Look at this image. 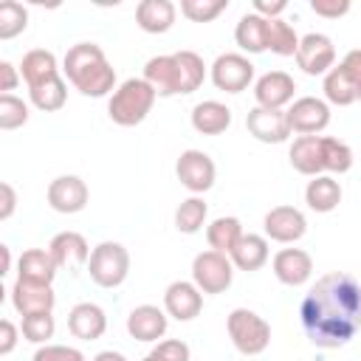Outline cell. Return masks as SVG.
<instances>
[{"label": "cell", "instance_id": "cell-45", "mask_svg": "<svg viewBox=\"0 0 361 361\" xmlns=\"http://www.w3.org/2000/svg\"><path fill=\"white\" fill-rule=\"evenodd\" d=\"M14 347H17V327L8 319H3L0 322V355H8Z\"/></svg>", "mask_w": 361, "mask_h": 361}, {"label": "cell", "instance_id": "cell-20", "mask_svg": "<svg viewBox=\"0 0 361 361\" xmlns=\"http://www.w3.org/2000/svg\"><path fill=\"white\" fill-rule=\"evenodd\" d=\"M127 333L135 341H158L166 333V313L155 305H138L127 316Z\"/></svg>", "mask_w": 361, "mask_h": 361}, {"label": "cell", "instance_id": "cell-1", "mask_svg": "<svg viewBox=\"0 0 361 361\" xmlns=\"http://www.w3.org/2000/svg\"><path fill=\"white\" fill-rule=\"evenodd\" d=\"M299 319L313 347H344L361 330V282L344 271L324 274L305 293Z\"/></svg>", "mask_w": 361, "mask_h": 361}, {"label": "cell", "instance_id": "cell-46", "mask_svg": "<svg viewBox=\"0 0 361 361\" xmlns=\"http://www.w3.org/2000/svg\"><path fill=\"white\" fill-rule=\"evenodd\" d=\"M17 82H20V76H17V68L11 65V62H0V90L3 93H8V90H14L17 87Z\"/></svg>", "mask_w": 361, "mask_h": 361}, {"label": "cell", "instance_id": "cell-7", "mask_svg": "<svg viewBox=\"0 0 361 361\" xmlns=\"http://www.w3.org/2000/svg\"><path fill=\"white\" fill-rule=\"evenodd\" d=\"M296 65L307 76H322L336 65V45L327 34L310 31L299 37V51H296Z\"/></svg>", "mask_w": 361, "mask_h": 361}, {"label": "cell", "instance_id": "cell-33", "mask_svg": "<svg viewBox=\"0 0 361 361\" xmlns=\"http://www.w3.org/2000/svg\"><path fill=\"white\" fill-rule=\"evenodd\" d=\"M28 96H31V104H34L37 110H42V113H56V110L65 107L68 85H65L62 76H56V79H48V82H42V85L31 87Z\"/></svg>", "mask_w": 361, "mask_h": 361}, {"label": "cell", "instance_id": "cell-11", "mask_svg": "<svg viewBox=\"0 0 361 361\" xmlns=\"http://www.w3.org/2000/svg\"><path fill=\"white\" fill-rule=\"evenodd\" d=\"M288 121H290L293 133L316 135L330 124V107H327V102H322L316 96H299L288 107Z\"/></svg>", "mask_w": 361, "mask_h": 361}, {"label": "cell", "instance_id": "cell-4", "mask_svg": "<svg viewBox=\"0 0 361 361\" xmlns=\"http://www.w3.org/2000/svg\"><path fill=\"white\" fill-rule=\"evenodd\" d=\"M226 330L231 344L243 355H259L271 344V324L248 307H234L226 319Z\"/></svg>", "mask_w": 361, "mask_h": 361}, {"label": "cell", "instance_id": "cell-21", "mask_svg": "<svg viewBox=\"0 0 361 361\" xmlns=\"http://www.w3.org/2000/svg\"><path fill=\"white\" fill-rule=\"evenodd\" d=\"M56 262L51 257L48 248H28L20 254V262H17V279H25V282H37V285H51L54 276H56Z\"/></svg>", "mask_w": 361, "mask_h": 361}, {"label": "cell", "instance_id": "cell-52", "mask_svg": "<svg viewBox=\"0 0 361 361\" xmlns=\"http://www.w3.org/2000/svg\"><path fill=\"white\" fill-rule=\"evenodd\" d=\"M358 102H361V85H358Z\"/></svg>", "mask_w": 361, "mask_h": 361}, {"label": "cell", "instance_id": "cell-27", "mask_svg": "<svg viewBox=\"0 0 361 361\" xmlns=\"http://www.w3.org/2000/svg\"><path fill=\"white\" fill-rule=\"evenodd\" d=\"M231 257V262H234V268H240V271H259L265 262H268V240L262 237V234H243L240 237V243L234 245V251L228 254Z\"/></svg>", "mask_w": 361, "mask_h": 361}, {"label": "cell", "instance_id": "cell-29", "mask_svg": "<svg viewBox=\"0 0 361 361\" xmlns=\"http://www.w3.org/2000/svg\"><path fill=\"white\" fill-rule=\"evenodd\" d=\"M234 39L243 51L248 54H262L268 51V20L259 14H243L237 28H234Z\"/></svg>", "mask_w": 361, "mask_h": 361}, {"label": "cell", "instance_id": "cell-32", "mask_svg": "<svg viewBox=\"0 0 361 361\" xmlns=\"http://www.w3.org/2000/svg\"><path fill=\"white\" fill-rule=\"evenodd\" d=\"M172 56H175V68H178V87H180V93L183 96L186 93H195L203 85V79H206V65H203L200 54H195V51H178Z\"/></svg>", "mask_w": 361, "mask_h": 361}, {"label": "cell", "instance_id": "cell-38", "mask_svg": "<svg viewBox=\"0 0 361 361\" xmlns=\"http://www.w3.org/2000/svg\"><path fill=\"white\" fill-rule=\"evenodd\" d=\"M228 8V0H180V14L192 23H212Z\"/></svg>", "mask_w": 361, "mask_h": 361}, {"label": "cell", "instance_id": "cell-10", "mask_svg": "<svg viewBox=\"0 0 361 361\" xmlns=\"http://www.w3.org/2000/svg\"><path fill=\"white\" fill-rule=\"evenodd\" d=\"M245 127L262 144H282L293 133L288 121V110H271V107H251L245 116Z\"/></svg>", "mask_w": 361, "mask_h": 361}, {"label": "cell", "instance_id": "cell-13", "mask_svg": "<svg viewBox=\"0 0 361 361\" xmlns=\"http://www.w3.org/2000/svg\"><path fill=\"white\" fill-rule=\"evenodd\" d=\"M293 93H296V82L290 73L285 71H268L257 79L254 85V99H257V107H271V110H282L285 104L293 102Z\"/></svg>", "mask_w": 361, "mask_h": 361}, {"label": "cell", "instance_id": "cell-47", "mask_svg": "<svg viewBox=\"0 0 361 361\" xmlns=\"http://www.w3.org/2000/svg\"><path fill=\"white\" fill-rule=\"evenodd\" d=\"M0 195H3V206H0V220H8L14 214L17 206V195L11 189V183H0Z\"/></svg>", "mask_w": 361, "mask_h": 361}, {"label": "cell", "instance_id": "cell-17", "mask_svg": "<svg viewBox=\"0 0 361 361\" xmlns=\"http://www.w3.org/2000/svg\"><path fill=\"white\" fill-rule=\"evenodd\" d=\"M54 288L51 285H37V282H25L17 279L11 288V305L20 316H34V313H51L54 310Z\"/></svg>", "mask_w": 361, "mask_h": 361}, {"label": "cell", "instance_id": "cell-31", "mask_svg": "<svg viewBox=\"0 0 361 361\" xmlns=\"http://www.w3.org/2000/svg\"><path fill=\"white\" fill-rule=\"evenodd\" d=\"M243 234L245 231L237 217H217L206 226V240H209L212 251H220V254H231Z\"/></svg>", "mask_w": 361, "mask_h": 361}, {"label": "cell", "instance_id": "cell-35", "mask_svg": "<svg viewBox=\"0 0 361 361\" xmlns=\"http://www.w3.org/2000/svg\"><path fill=\"white\" fill-rule=\"evenodd\" d=\"M268 51H274L276 56H296L299 51V37L293 31L290 23L279 20H268Z\"/></svg>", "mask_w": 361, "mask_h": 361}, {"label": "cell", "instance_id": "cell-22", "mask_svg": "<svg viewBox=\"0 0 361 361\" xmlns=\"http://www.w3.org/2000/svg\"><path fill=\"white\" fill-rule=\"evenodd\" d=\"M175 14H178V8L169 0H141L135 6V23L147 34H164V31H169L175 25Z\"/></svg>", "mask_w": 361, "mask_h": 361}, {"label": "cell", "instance_id": "cell-44", "mask_svg": "<svg viewBox=\"0 0 361 361\" xmlns=\"http://www.w3.org/2000/svg\"><path fill=\"white\" fill-rule=\"evenodd\" d=\"M288 8L285 0H254V14L265 17V20H279V14Z\"/></svg>", "mask_w": 361, "mask_h": 361}, {"label": "cell", "instance_id": "cell-14", "mask_svg": "<svg viewBox=\"0 0 361 361\" xmlns=\"http://www.w3.org/2000/svg\"><path fill=\"white\" fill-rule=\"evenodd\" d=\"M262 228H265V237L276 240V243H296L305 237L307 231V220L299 209L293 206H274L265 220H262Z\"/></svg>", "mask_w": 361, "mask_h": 361}, {"label": "cell", "instance_id": "cell-19", "mask_svg": "<svg viewBox=\"0 0 361 361\" xmlns=\"http://www.w3.org/2000/svg\"><path fill=\"white\" fill-rule=\"evenodd\" d=\"M68 330H71L76 338H82V341H96V338H102L104 330H107V316H104V310H102L99 305H93V302H79V305H73L71 313H68Z\"/></svg>", "mask_w": 361, "mask_h": 361}, {"label": "cell", "instance_id": "cell-25", "mask_svg": "<svg viewBox=\"0 0 361 361\" xmlns=\"http://www.w3.org/2000/svg\"><path fill=\"white\" fill-rule=\"evenodd\" d=\"M228 124H231V110L223 102L209 99L192 107V127L200 135H220L228 130Z\"/></svg>", "mask_w": 361, "mask_h": 361}, {"label": "cell", "instance_id": "cell-5", "mask_svg": "<svg viewBox=\"0 0 361 361\" xmlns=\"http://www.w3.org/2000/svg\"><path fill=\"white\" fill-rule=\"evenodd\" d=\"M87 274L99 288H118L130 274V254L121 243L104 240L90 251Z\"/></svg>", "mask_w": 361, "mask_h": 361}, {"label": "cell", "instance_id": "cell-3", "mask_svg": "<svg viewBox=\"0 0 361 361\" xmlns=\"http://www.w3.org/2000/svg\"><path fill=\"white\" fill-rule=\"evenodd\" d=\"M155 99H158V93L152 90V85L144 76H133L113 90V96L107 102V116L118 127H135L149 116Z\"/></svg>", "mask_w": 361, "mask_h": 361}, {"label": "cell", "instance_id": "cell-43", "mask_svg": "<svg viewBox=\"0 0 361 361\" xmlns=\"http://www.w3.org/2000/svg\"><path fill=\"white\" fill-rule=\"evenodd\" d=\"M310 8L319 14V17H327V20H338L350 11V0H310Z\"/></svg>", "mask_w": 361, "mask_h": 361}, {"label": "cell", "instance_id": "cell-50", "mask_svg": "<svg viewBox=\"0 0 361 361\" xmlns=\"http://www.w3.org/2000/svg\"><path fill=\"white\" fill-rule=\"evenodd\" d=\"M0 254H3V271L0 274H8V268H11V251H8V245H0Z\"/></svg>", "mask_w": 361, "mask_h": 361}, {"label": "cell", "instance_id": "cell-34", "mask_svg": "<svg viewBox=\"0 0 361 361\" xmlns=\"http://www.w3.org/2000/svg\"><path fill=\"white\" fill-rule=\"evenodd\" d=\"M206 214H209L206 200L197 197V195H192V197H186V200L175 209V228L183 231V234H195V231H200V226L206 223Z\"/></svg>", "mask_w": 361, "mask_h": 361}, {"label": "cell", "instance_id": "cell-18", "mask_svg": "<svg viewBox=\"0 0 361 361\" xmlns=\"http://www.w3.org/2000/svg\"><path fill=\"white\" fill-rule=\"evenodd\" d=\"M313 274V259L307 251L302 248H282L279 254H274V276L288 285V288H299L310 279Z\"/></svg>", "mask_w": 361, "mask_h": 361}, {"label": "cell", "instance_id": "cell-28", "mask_svg": "<svg viewBox=\"0 0 361 361\" xmlns=\"http://www.w3.org/2000/svg\"><path fill=\"white\" fill-rule=\"evenodd\" d=\"M305 203L319 212V214H327L333 212L338 203H341V186L333 175H316L307 186H305Z\"/></svg>", "mask_w": 361, "mask_h": 361}, {"label": "cell", "instance_id": "cell-2", "mask_svg": "<svg viewBox=\"0 0 361 361\" xmlns=\"http://www.w3.org/2000/svg\"><path fill=\"white\" fill-rule=\"evenodd\" d=\"M65 79L82 93V96H107L116 87V71L107 62L104 51L96 42H76L68 48L62 59Z\"/></svg>", "mask_w": 361, "mask_h": 361}, {"label": "cell", "instance_id": "cell-41", "mask_svg": "<svg viewBox=\"0 0 361 361\" xmlns=\"http://www.w3.org/2000/svg\"><path fill=\"white\" fill-rule=\"evenodd\" d=\"M31 361H85V355L68 344H45L34 353Z\"/></svg>", "mask_w": 361, "mask_h": 361}, {"label": "cell", "instance_id": "cell-23", "mask_svg": "<svg viewBox=\"0 0 361 361\" xmlns=\"http://www.w3.org/2000/svg\"><path fill=\"white\" fill-rule=\"evenodd\" d=\"M288 158H290V166L296 172L310 175V178L322 175L324 172V164H322V135H299V138H293Z\"/></svg>", "mask_w": 361, "mask_h": 361}, {"label": "cell", "instance_id": "cell-26", "mask_svg": "<svg viewBox=\"0 0 361 361\" xmlns=\"http://www.w3.org/2000/svg\"><path fill=\"white\" fill-rule=\"evenodd\" d=\"M20 76L25 79L28 90L37 87V85H42V82H48V79H56V76H59L56 56H54L51 51H45V48L28 51V54L23 56V62H20Z\"/></svg>", "mask_w": 361, "mask_h": 361}, {"label": "cell", "instance_id": "cell-16", "mask_svg": "<svg viewBox=\"0 0 361 361\" xmlns=\"http://www.w3.org/2000/svg\"><path fill=\"white\" fill-rule=\"evenodd\" d=\"M48 251H51L56 268H65V271H76V268H82L90 259L87 240L79 231H59V234H54L51 243H48Z\"/></svg>", "mask_w": 361, "mask_h": 361}, {"label": "cell", "instance_id": "cell-37", "mask_svg": "<svg viewBox=\"0 0 361 361\" xmlns=\"http://www.w3.org/2000/svg\"><path fill=\"white\" fill-rule=\"evenodd\" d=\"M28 25V11L17 0H3L0 3V39H14L23 34Z\"/></svg>", "mask_w": 361, "mask_h": 361}, {"label": "cell", "instance_id": "cell-9", "mask_svg": "<svg viewBox=\"0 0 361 361\" xmlns=\"http://www.w3.org/2000/svg\"><path fill=\"white\" fill-rule=\"evenodd\" d=\"M214 161L203 152V149H186V152H180V158H178V164H175V175H178V180L189 189V192H195V195H200V192H209L212 186H214Z\"/></svg>", "mask_w": 361, "mask_h": 361}, {"label": "cell", "instance_id": "cell-6", "mask_svg": "<svg viewBox=\"0 0 361 361\" xmlns=\"http://www.w3.org/2000/svg\"><path fill=\"white\" fill-rule=\"evenodd\" d=\"M234 279V262L228 254L220 251H200L192 259V282L203 293H226Z\"/></svg>", "mask_w": 361, "mask_h": 361}, {"label": "cell", "instance_id": "cell-12", "mask_svg": "<svg viewBox=\"0 0 361 361\" xmlns=\"http://www.w3.org/2000/svg\"><path fill=\"white\" fill-rule=\"evenodd\" d=\"M48 206L59 214H76L87 206V183L76 175H59L48 183Z\"/></svg>", "mask_w": 361, "mask_h": 361}, {"label": "cell", "instance_id": "cell-49", "mask_svg": "<svg viewBox=\"0 0 361 361\" xmlns=\"http://www.w3.org/2000/svg\"><path fill=\"white\" fill-rule=\"evenodd\" d=\"M93 361H127V358H124L121 353H116V350H102Z\"/></svg>", "mask_w": 361, "mask_h": 361}, {"label": "cell", "instance_id": "cell-39", "mask_svg": "<svg viewBox=\"0 0 361 361\" xmlns=\"http://www.w3.org/2000/svg\"><path fill=\"white\" fill-rule=\"evenodd\" d=\"M23 338L31 344H45L48 338H54L56 322L51 313H34V316H23Z\"/></svg>", "mask_w": 361, "mask_h": 361}, {"label": "cell", "instance_id": "cell-51", "mask_svg": "<svg viewBox=\"0 0 361 361\" xmlns=\"http://www.w3.org/2000/svg\"><path fill=\"white\" fill-rule=\"evenodd\" d=\"M141 361H161V358H155V355L149 353V355H147V358H141Z\"/></svg>", "mask_w": 361, "mask_h": 361}, {"label": "cell", "instance_id": "cell-15", "mask_svg": "<svg viewBox=\"0 0 361 361\" xmlns=\"http://www.w3.org/2000/svg\"><path fill=\"white\" fill-rule=\"evenodd\" d=\"M203 307V290L195 282L178 279L164 290V310L178 322H192Z\"/></svg>", "mask_w": 361, "mask_h": 361}, {"label": "cell", "instance_id": "cell-42", "mask_svg": "<svg viewBox=\"0 0 361 361\" xmlns=\"http://www.w3.org/2000/svg\"><path fill=\"white\" fill-rule=\"evenodd\" d=\"M152 355L161 358V361H189V347L180 338H166V341L155 344Z\"/></svg>", "mask_w": 361, "mask_h": 361}, {"label": "cell", "instance_id": "cell-30", "mask_svg": "<svg viewBox=\"0 0 361 361\" xmlns=\"http://www.w3.org/2000/svg\"><path fill=\"white\" fill-rule=\"evenodd\" d=\"M324 99L330 104H338V107L358 102V82L347 73V68L341 62L324 73Z\"/></svg>", "mask_w": 361, "mask_h": 361}, {"label": "cell", "instance_id": "cell-36", "mask_svg": "<svg viewBox=\"0 0 361 361\" xmlns=\"http://www.w3.org/2000/svg\"><path fill=\"white\" fill-rule=\"evenodd\" d=\"M322 164H324V172L341 175L353 166V149L333 135H322Z\"/></svg>", "mask_w": 361, "mask_h": 361}, {"label": "cell", "instance_id": "cell-48", "mask_svg": "<svg viewBox=\"0 0 361 361\" xmlns=\"http://www.w3.org/2000/svg\"><path fill=\"white\" fill-rule=\"evenodd\" d=\"M341 65H344V68H347V73L361 85V48L347 51V54H344V59H341Z\"/></svg>", "mask_w": 361, "mask_h": 361}, {"label": "cell", "instance_id": "cell-40", "mask_svg": "<svg viewBox=\"0 0 361 361\" xmlns=\"http://www.w3.org/2000/svg\"><path fill=\"white\" fill-rule=\"evenodd\" d=\"M28 121V104L11 93L0 96V130H17Z\"/></svg>", "mask_w": 361, "mask_h": 361}, {"label": "cell", "instance_id": "cell-24", "mask_svg": "<svg viewBox=\"0 0 361 361\" xmlns=\"http://www.w3.org/2000/svg\"><path fill=\"white\" fill-rule=\"evenodd\" d=\"M144 79L152 85V90L158 96H178L180 87H178V68H175V56L172 54H161V56H152L147 59L144 65Z\"/></svg>", "mask_w": 361, "mask_h": 361}, {"label": "cell", "instance_id": "cell-8", "mask_svg": "<svg viewBox=\"0 0 361 361\" xmlns=\"http://www.w3.org/2000/svg\"><path fill=\"white\" fill-rule=\"evenodd\" d=\"M212 82L217 90L243 93L254 82V65L243 54H220L212 62Z\"/></svg>", "mask_w": 361, "mask_h": 361}]
</instances>
